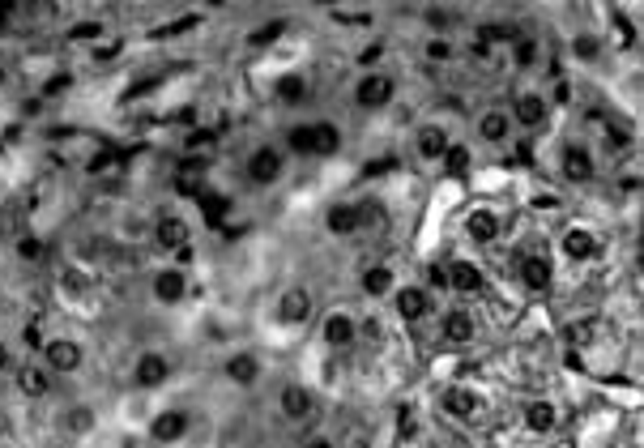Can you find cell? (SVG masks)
<instances>
[{
  "instance_id": "4dcf8cb0",
  "label": "cell",
  "mask_w": 644,
  "mask_h": 448,
  "mask_svg": "<svg viewBox=\"0 0 644 448\" xmlns=\"http://www.w3.org/2000/svg\"><path fill=\"white\" fill-rule=\"evenodd\" d=\"M440 163H444V171H448V175H457V180H461V175L470 171L474 154L465 150V146H457V141H448V150H444V158H440Z\"/></svg>"
},
{
  "instance_id": "f6af8a7d",
  "label": "cell",
  "mask_w": 644,
  "mask_h": 448,
  "mask_svg": "<svg viewBox=\"0 0 644 448\" xmlns=\"http://www.w3.org/2000/svg\"><path fill=\"white\" fill-rule=\"evenodd\" d=\"M278 448H295V444H278Z\"/></svg>"
},
{
  "instance_id": "836d02e7",
  "label": "cell",
  "mask_w": 644,
  "mask_h": 448,
  "mask_svg": "<svg viewBox=\"0 0 644 448\" xmlns=\"http://www.w3.org/2000/svg\"><path fill=\"white\" fill-rule=\"evenodd\" d=\"M572 56L581 64H598L602 60V39L598 35H572Z\"/></svg>"
},
{
  "instance_id": "ee69618b",
  "label": "cell",
  "mask_w": 644,
  "mask_h": 448,
  "mask_svg": "<svg viewBox=\"0 0 644 448\" xmlns=\"http://www.w3.org/2000/svg\"><path fill=\"white\" fill-rule=\"evenodd\" d=\"M9 367H13V350L0 342V372H9Z\"/></svg>"
},
{
  "instance_id": "ab89813d",
  "label": "cell",
  "mask_w": 644,
  "mask_h": 448,
  "mask_svg": "<svg viewBox=\"0 0 644 448\" xmlns=\"http://www.w3.org/2000/svg\"><path fill=\"white\" fill-rule=\"evenodd\" d=\"M393 167H397V158H393V154H380L376 163L363 167V175H384V171H393Z\"/></svg>"
},
{
  "instance_id": "3957f363",
  "label": "cell",
  "mask_w": 644,
  "mask_h": 448,
  "mask_svg": "<svg viewBox=\"0 0 644 448\" xmlns=\"http://www.w3.org/2000/svg\"><path fill=\"white\" fill-rule=\"evenodd\" d=\"M39 363L47 367L52 376H77L86 367V346L82 342H73V338H43L39 346Z\"/></svg>"
},
{
  "instance_id": "7bdbcfd3",
  "label": "cell",
  "mask_w": 644,
  "mask_h": 448,
  "mask_svg": "<svg viewBox=\"0 0 644 448\" xmlns=\"http://www.w3.org/2000/svg\"><path fill=\"white\" fill-rule=\"evenodd\" d=\"M427 22L436 26V30H444V26H448V13H444V9H427Z\"/></svg>"
},
{
  "instance_id": "8992f818",
  "label": "cell",
  "mask_w": 644,
  "mask_h": 448,
  "mask_svg": "<svg viewBox=\"0 0 644 448\" xmlns=\"http://www.w3.org/2000/svg\"><path fill=\"white\" fill-rule=\"evenodd\" d=\"M171 372H175V363H171L167 350H141V355L133 359V384L141 393H158L171 380Z\"/></svg>"
},
{
  "instance_id": "52a82bcc",
  "label": "cell",
  "mask_w": 644,
  "mask_h": 448,
  "mask_svg": "<svg viewBox=\"0 0 644 448\" xmlns=\"http://www.w3.org/2000/svg\"><path fill=\"white\" fill-rule=\"evenodd\" d=\"M188 431H192V414H188V410H180V406L158 410L154 419L146 423V436H150L154 444H163V448L184 444V440H188Z\"/></svg>"
},
{
  "instance_id": "d6a6232c",
  "label": "cell",
  "mask_w": 644,
  "mask_h": 448,
  "mask_svg": "<svg viewBox=\"0 0 644 448\" xmlns=\"http://www.w3.org/2000/svg\"><path fill=\"white\" fill-rule=\"evenodd\" d=\"M521 30L512 26V22H487V26H478V39L487 43V47H499V43H512Z\"/></svg>"
},
{
  "instance_id": "9a60e30c",
  "label": "cell",
  "mask_w": 644,
  "mask_h": 448,
  "mask_svg": "<svg viewBox=\"0 0 644 448\" xmlns=\"http://www.w3.org/2000/svg\"><path fill=\"white\" fill-rule=\"evenodd\" d=\"M440 410L453 423H474L478 410H482V397H478V389H470V384H448V389L440 393Z\"/></svg>"
},
{
  "instance_id": "7a4b0ae2",
  "label": "cell",
  "mask_w": 644,
  "mask_h": 448,
  "mask_svg": "<svg viewBox=\"0 0 644 448\" xmlns=\"http://www.w3.org/2000/svg\"><path fill=\"white\" fill-rule=\"evenodd\" d=\"M350 99L359 111H384L393 99H397V77H389L384 69H363L359 82H354Z\"/></svg>"
},
{
  "instance_id": "8fae6325",
  "label": "cell",
  "mask_w": 644,
  "mask_h": 448,
  "mask_svg": "<svg viewBox=\"0 0 644 448\" xmlns=\"http://www.w3.org/2000/svg\"><path fill=\"white\" fill-rule=\"evenodd\" d=\"M312 316H316V295L308 286H286L278 295V320L286 329H303Z\"/></svg>"
},
{
  "instance_id": "bcb514c9",
  "label": "cell",
  "mask_w": 644,
  "mask_h": 448,
  "mask_svg": "<svg viewBox=\"0 0 644 448\" xmlns=\"http://www.w3.org/2000/svg\"><path fill=\"white\" fill-rule=\"evenodd\" d=\"M0 82H5V73H0Z\"/></svg>"
},
{
  "instance_id": "f1b7e54d",
  "label": "cell",
  "mask_w": 644,
  "mask_h": 448,
  "mask_svg": "<svg viewBox=\"0 0 644 448\" xmlns=\"http://www.w3.org/2000/svg\"><path fill=\"white\" fill-rule=\"evenodd\" d=\"M286 154H295V158H312V124H291L286 128Z\"/></svg>"
},
{
  "instance_id": "8d00e7d4",
  "label": "cell",
  "mask_w": 644,
  "mask_h": 448,
  "mask_svg": "<svg viewBox=\"0 0 644 448\" xmlns=\"http://www.w3.org/2000/svg\"><path fill=\"white\" fill-rule=\"evenodd\" d=\"M423 56H427L431 64H448L457 52H453V43H448L444 35H431V39H427V47H423Z\"/></svg>"
},
{
  "instance_id": "4316f807",
  "label": "cell",
  "mask_w": 644,
  "mask_h": 448,
  "mask_svg": "<svg viewBox=\"0 0 644 448\" xmlns=\"http://www.w3.org/2000/svg\"><path fill=\"white\" fill-rule=\"evenodd\" d=\"M18 393L22 397H47L52 393V372L43 363H22L18 367Z\"/></svg>"
},
{
  "instance_id": "1f68e13d",
  "label": "cell",
  "mask_w": 644,
  "mask_h": 448,
  "mask_svg": "<svg viewBox=\"0 0 644 448\" xmlns=\"http://www.w3.org/2000/svg\"><path fill=\"white\" fill-rule=\"evenodd\" d=\"M508 47H512V64H517V69H534V64H538V39L517 35Z\"/></svg>"
},
{
  "instance_id": "d590c367",
  "label": "cell",
  "mask_w": 644,
  "mask_h": 448,
  "mask_svg": "<svg viewBox=\"0 0 644 448\" xmlns=\"http://www.w3.org/2000/svg\"><path fill=\"white\" fill-rule=\"evenodd\" d=\"M423 286H427L431 295H448V265L431 261V265L423 269Z\"/></svg>"
},
{
  "instance_id": "5b68a950",
  "label": "cell",
  "mask_w": 644,
  "mask_h": 448,
  "mask_svg": "<svg viewBox=\"0 0 644 448\" xmlns=\"http://www.w3.org/2000/svg\"><path fill=\"white\" fill-rule=\"evenodd\" d=\"M559 175L568 184H593L598 180V154H593V146H585V141H563Z\"/></svg>"
},
{
  "instance_id": "cb8c5ba5",
  "label": "cell",
  "mask_w": 644,
  "mask_h": 448,
  "mask_svg": "<svg viewBox=\"0 0 644 448\" xmlns=\"http://www.w3.org/2000/svg\"><path fill=\"white\" fill-rule=\"evenodd\" d=\"M448 141H453V137H448L444 124H423L414 133V154L423 158V163H440L444 150H448Z\"/></svg>"
},
{
  "instance_id": "ac0fdd59",
  "label": "cell",
  "mask_w": 644,
  "mask_h": 448,
  "mask_svg": "<svg viewBox=\"0 0 644 448\" xmlns=\"http://www.w3.org/2000/svg\"><path fill=\"white\" fill-rule=\"evenodd\" d=\"M517 274H521L525 291H534V295H546V291H551V282H555L551 256H542V252H525L521 261H517Z\"/></svg>"
},
{
  "instance_id": "7402d4cb",
  "label": "cell",
  "mask_w": 644,
  "mask_h": 448,
  "mask_svg": "<svg viewBox=\"0 0 644 448\" xmlns=\"http://www.w3.org/2000/svg\"><path fill=\"white\" fill-rule=\"evenodd\" d=\"M222 376H227L235 389H252V384H261V355H252V350H235L222 363Z\"/></svg>"
},
{
  "instance_id": "d6986e66",
  "label": "cell",
  "mask_w": 644,
  "mask_h": 448,
  "mask_svg": "<svg viewBox=\"0 0 644 448\" xmlns=\"http://www.w3.org/2000/svg\"><path fill=\"white\" fill-rule=\"evenodd\" d=\"M487 291V274L474 265V261H448V295H465V299H474Z\"/></svg>"
},
{
  "instance_id": "d4e9b609",
  "label": "cell",
  "mask_w": 644,
  "mask_h": 448,
  "mask_svg": "<svg viewBox=\"0 0 644 448\" xmlns=\"http://www.w3.org/2000/svg\"><path fill=\"white\" fill-rule=\"evenodd\" d=\"M525 427L534 431V436H551L559 427V406L546 402V397H534V402H525Z\"/></svg>"
},
{
  "instance_id": "ba28073f",
  "label": "cell",
  "mask_w": 644,
  "mask_h": 448,
  "mask_svg": "<svg viewBox=\"0 0 644 448\" xmlns=\"http://www.w3.org/2000/svg\"><path fill=\"white\" fill-rule=\"evenodd\" d=\"M499 235H504V214L495 210V205H474V210H465V239L478 248H491L499 244Z\"/></svg>"
},
{
  "instance_id": "e0dca14e",
  "label": "cell",
  "mask_w": 644,
  "mask_h": 448,
  "mask_svg": "<svg viewBox=\"0 0 644 448\" xmlns=\"http://www.w3.org/2000/svg\"><path fill=\"white\" fill-rule=\"evenodd\" d=\"M474 133H478V141H487V146H508L512 133H517V124H512L508 107H487L474 120Z\"/></svg>"
},
{
  "instance_id": "60d3db41",
  "label": "cell",
  "mask_w": 644,
  "mask_h": 448,
  "mask_svg": "<svg viewBox=\"0 0 644 448\" xmlns=\"http://www.w3.org/2000/svg\"><path fill=\"white\" fill-rule=\"evenodd\" d=\"M303 448H342V444H337L333 436H308V440H303Z\"/></svg>"
},
{
  "instance_id": "484cf974",
  "label": "cell",
  "mask_w": 644,
  "mask_h": 448,
  "mask_svg": "<svg viewBox=\"0 0 644 448\" xmlns=\"http://www.w3.org/2000/svg\"><path fill=\"white\" fill-rule=\"evenodd\" d=\"M359 286H363L367 299H389L393 286H397V274H393L389 265H367L363 274H359Z\"/></svg>"
},
{
  "instance_id": "30bf717a",
  "label": "cell",
  "mask_w": 644,
  "mask_h": 448,
  "mask_svg": "<svg viewBox=\"0 0 644 448\" xmlns=\"http://www.w3.org/2000/svg\"><path fill=\"white\" fill-rule=\"evenodd\" d=\"M393 308H397V316L406 320V325H423V320L431 316V308H436V295L427 291V286H393Z\"/></svg>"
},
{
  "instance_id": "f546056e",
  "label": "cell",
  "mask_w": 644,
  "mask_h": 448,
  "mask_svg": "<svg viewBox=\"0 0 644 448\" xmlns=\"http://www.w3.org/2000/svg\"><path fill=\"white\" fill-rule=\"evenodd\" d=\"M278 99H282V103H291V107L308 103V77H299V73H286L282 82H278Z\"/></svg>"
},
{
  "instance_id": "83f0119b",
  "label": "cell",
  "mask_w": 644,
  "mask_h": 448,
  "mask_svg": "<svg viewBox=\"0 0 644 448\" xmlns=\"http://www.w3.org/2000/svg\"><path fill=\"white\" fill-rule=\"evenodd\" d=\"M94 427H99V410H94L90 402H77V406H69L64 410V431H69V436H94Z\"/></svg>"
},
{
  "instance_id": "7c38bea8",
  "label": "cell",
  "mask_w": 644,
  "mask_h": 448,
  "mask_svg": "<svg viewBox=\"0 0 644 448\" xmlns=\"http://www.w3.org/2000/svg\"><path fill=\"white\" fill-rule=\"evenodd\" d=\"M320 342L325 350H350L359 342V316L346 312V308H333L325 320H320Z\"/></svg>"
},
{
  "instance_id": "74e56055",
  "label": "cell",
  "mask_w": 644,
  "mask_h": 448,
  "mask_svg": "<svg viewBox=\"0 0 644 448\" xmlns=\"http://www.w3.org/2000/svg\"><path fill=\"white\" fill-rule=\"evenodd\" d=\"M278 35H286V18H273V22L265 26V30H256V35H252V43H256V47H265V43H273Z\"/></svg>"
},
{
  "instance_id": "6da1fadb",
  "label": "cell",
  "mask_w": 644,
  "mask_h": 448,
  "mask_svg": "<svg viewBox=\"0 0 644 448\" xmlns=\"http://www.w3.org/2000/svg\"><path fill=\"white\" fill-rule=\"evenodd\" d=\"M286 163H291V154L282 146H252L248 158H244V180L256 184V188H273L286 175Z\"/></svg>"
},
{
  "instance_id": "44dd1931",
  "label": "cell",
  "mask_w": 644,
  "mask_h": 448,
  "mask_svg": "<svg viewBox=\"0 0 644 448\" xmlns=\"http://www.w3.org/2000/svg\"><path fill=\"white\" fill-rule=\"evenodd\" d=\"M154 244L163 252H180L184 244H192V222L184 214H163L154 222Z\"/></svg>"
},
{
  "instance_id": "e575fe53",
  "label": "cell",
  "mask_w": 644,
  "mask_h": 448,
  "mask_svg": "<svg viewBox=\"0 0 644 448\" xmlns=\"http://www.w3.org/2000/svg\"><path fill=\"white\" fill-rule=\"evenodd\" d=\"M13 252H18V261L39 265L47 248H43V239H39V235H18V244H13Z\"/></svg>"
},
{
  "instance_id": "2e32d148",
  "label": "cell",
  "mask_w": 644,
  "mask_h": 448,
  "mask_svg": "<svg viewBox=\"0 0 644 448\" xmlns=\"http://www.w3.org/2000/svg\"><path fill=\"white\" fill-rule=\"evenodd\" d=\"M367 227V210L359 201H333L325 210V231L337 235V239H350Z\"/></svg>"
},
{
  "instance_id": "5bb4252c",
  "label": "cell",
  "mask_w": 644,
  "mask_h": 448,
  "mask_svg": "<svg viewBox=\"0 0 644 448\" xmlns=\"http://www.w3.org/2000/svg\"><path fill=\"white\" fill-rule=\"evenodd\" d=\"M559 252H563V261H572V265H589L593 256L602 252V239L593 235L589 227H563V235H559Z\"/></svg>"
},
{
  "instance_id": "603a6c76",
  "label": "cell",
  "mask_w": 644,
  "mask_h": 448,
  "mask_svg": "<svg viewBox=\"0 0 644 448\" xmlns=\"http://www.w3.org/2000/svg\"><path fill=\"white\" fill-rule=\"evenodd\" d=\"M312 124V158H337L346 146V133L337 120H308Z\"/></svg>"
},
{
  "instance_id": "f35d334b",
  "label": "cell",
  "mask_w": 644,
  "mask_h": 448,
  "mask_svg": "<svg viewBox=\"0 0 644 448\" xmlns=\"http://www.w3.org/2000/svg\"><path fill=\"white\" fill-rule=\"evenodd\" d=\"M380 60H384V43H372V47H363L359 52V69H376Z\"/></svg>"
},
{
  "instance_id": "9c48e42d",
  "label": "cell",
  "mask_w": 644,
  "mask_h": 448,
  "mask_svg": "<svg viewBox=\"0 0 644 448\" xmlns=\"http://www.w3.org/2000/svg\"><path fill=\"white\" fill-rule=\"evenodd\" d=\"M278 414L286 423H308L312 414H316V393L308 389V384L303 380H286L282 389H278Z\"/></svg>"
},
{
  "instance_id": "ffe728a7",
  "label": "cell",
  "mask_w": 644,
  "mask_h": 448,
  "mask_svg": "<svg viewBox=\"0 0 644 448\" xmlns=\"http://www.w3.org/2000/svg\"><path fill=\"white\" fill-rule=\"evenodd\" d=\"M440 338L448 346H470L478 338V320L470 308H448L444 320H440Z\"/></svg>"
},
{
  "instance_id": "b9f144b4",
  "label": "cell",
  "mask_w": 644,
  "mask_h": 448,
  "mask_svg": "<svg viewBox=\"0 0 644 448\" xmlns=\"http://www.w3.org/2000/svg\"><path fill=\"white\" fill-rule=\"evenodd\" d=\"M22 9V0H0V26H5L9 18H13V13H18Z\"/></svg>"
},
{
  "instance_id": "277c9868",
  "label": "cell",
  "mask_w": 644,
  "mask_h": 448,
  "mask_svg": "<svg viewBox=\"0 0 644 448\" xmlns=\"http://www.w3.org/2000/svg\"><path fill=\"white\" fill-rule=\"evenodd\" d=\"M508 116L517 128H525V133H542V128L551 124V99H546L542 90H517L512 94Z\"/></svg>"
},
{
  "instance_id": "4fadbf2b",
  "label": "cell",
  "mask_w": 644,
  "mask_h": 448,
  "mask_svg": "<svg viewBox=\"0 0 644 448\" xmlns=\"http://www.w3.org/2000/svg\"><path fill=\"white\" fill-rule=\"evenodd\" d=\"M150 295L154 303H163V308H175V303L188 299V269L180 265H163L150 274Z\"/></svg>"
}]
</instances>
